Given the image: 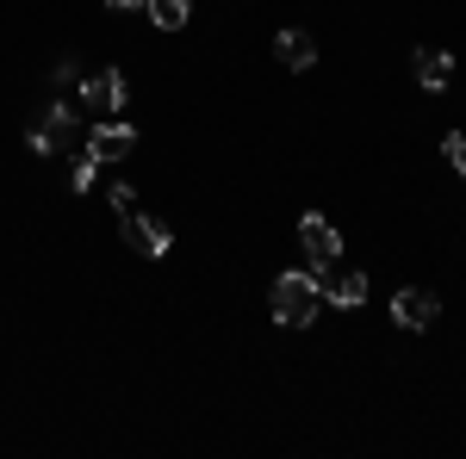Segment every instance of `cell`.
<instances>
[{
  "instance_id": "cell-1",
  "label": "cell",
  "mask_w": 466,
  "mask_h": 459,
  "mask_svg": "<svg viewBox=\"0 0 466 459\" xmlns=\"http://www.w3.org/2000/svg\"><path fill=\"white\" fill-rule=\"evenodd\" d=\"M268 304H274V323H292V329H305V323L318 317V304H323L318 274H280V280L268 285Z\"/></svg>"
},
{
  "instance_id": "cell-2",
  "label": "cell",
  "mask_w": 466,
  "mask_h": 459,
  "mask_svg": "<svg viewBox=\"0 0 466 459\" xmlns=\"http://www.w3.org/2000/svg\"><path fill=\"white\" fill-rule=\"evenodd\" d=\"M318 274V292L329 298V304H342V311H355V304H367V274L360 267H311Z\"/></svg>"
},
{
  "instance_id": "cell-3",
  "label": "cell",
  "mask_w": 466,
  "mask_h": 459,
  "mask_svg": "<svg viewBox=\"0 0 466 459\" xmlns=\"http://www.w3.org/2000/svg\"><path fill=\"white\" fill-rule=\"evenodd\" d=\"M299 243H305V254H311L318 267L342 261V236H336V224H329L323 212H305V217H299Z\"/></svg>"
},
{
  "instance_id": "cell-4",
  "label": "cell",
  "mask_w": 466,
  "mask_h": 459,
  "mask_svg": "<svg viewBox=\"0 0 466 459\" xmlns=\"http://www.w3.org/2000/svg\"><path fill=\"white\" fill-rule=\"evenodd\" d=\"M125 243L137 248V254H168V243H175V230L162 224V217H149V212H125Z\"/></svg>"
},
{
  "instance_id": "cell-5",
  "label": "cell",
  "mask_w": 466,
  "mask_h": 459,
  "mask_svg": "<svg viewBox=\"0 0 466 459\" xmlns=\"http://www.w3.org/2000/svg\"><path fill=\"white\" fill-rule=\"evenodd\" d=\"M81 106H87V112H100V118H112V112L125 106V75H118V69L87 75V81H81Z\"/></svg>"
},
{
  "instance_id": "cell-6",
  "label": "cell",
  "mask_w": 466,
  "mask_h": 459,
  "mask_svg": "<svg viewBox=\"0 0 466 459\" xmlns=\"http://www.w3.org/2000/svg\"><path fill=\"white\" fill-rule=\"evenodd\" d=\"M435 311H441V304H435V292H430V285H404V292L392 298V317H398V329H430V323H435Z\"/></svg>"
},
{
  "instance_id": "cell-7",
  "label": "cell",
  "mask_w": 466,
  "mask_h": 459,
  "mask_svg": "<svg viewBox=\"0 0 466 459\" xmlns=\"http://www.w3.org/2000/svg\"><path fill=\"white\" fill-rule=\"evenodd\" d=\"M131 149H137V131H131V125H118V118L94 125V137H87V155H94V162H125Z\"/></svg>"
},
{
  "instance_id": "cell-8",
  "label": "cell",
  "mask_w": 466,
  "mask_h": 459,
  "mask_svg": "<svg viewBox=\"0 0 466 459\" xmlns=\"http://www.w3.org/2000/svg\"><path fill=\"white\" fill-rule=\"evenodd\" d=\"M274 56H280L287 69H311V63H318V44L299 32V25H287V32L274 37Z\"/></svg>"
},
{
  "instance_id": "cell-9",
  "label": "cell",
  "mask_w": 466,
  "mask_h": 459,
  "mask_svg": "<svg viewBox=\"0 0 466 459\" xmlns=\"http://www.w3.org/2000/svg\"><path fill=\"white\" fill-rule=\"evenodd\" d=\"M448 75H454V56H448V50H417V81H423L430 94L448 87Z\"/></svg>"
},
{
  "instance_id": "cell-10",
  "label": "cell",
  "mask_w": 466,
  "mask_h": 459,
  "mask_svg": "<svg viewBox=\"0 0 466 459\" xmlns=\"http://www.w3.org/2000/svg\"><path fill=\"white\" fill-rule=\"evenodd\" d=\"M144 13L162 25V32H180V25H187V13H193V0H149Z\"/></svg>"
},
{
  "instance_id": "cell-11",
  "label": "cell",
  "mask_w": 466,
  "mask_h": 459,
  "mask_svg": "<svg viewBox=\"0 0 466 459\" xmlns=\"http://www.w3.org/2000/svg\"><path fill=\"white\" fill-rule=\"evenodd\" d=\"M441 155H448V168H454V175L466 180V137H461V131H454V137L441 143Z\"/></svg>"
},
{
  "instance_id": "cell-12",
  "label": "cell",
  "mask_w": 466,
  "mask_h": 459,
  "mask_svg": "<svg viewBox=\"0 0 466 459\" xmlns=\"http://www.w3.org/2000/svg\"><path fill=\"white\" fill-rule=\"evenodd\" d=\"M94 168H100L94 155H81V162H75V175H69V186H75V193H87V186H94Z\"/></svg>"
},
{
  "instance_id": "cell-13",
  "label": "cell",
  "mask_w": 466,
  "mask_h": 459,
  "mask_svg": "<svg viewBox=\"0 0 466 459\" xmlns=\"http://www.w3.org/2000/svg\"><path fill=\"white\" fill-rule=\"evenodd\" d=\"M112 212H137V193L131 186H112Z\"/></svg>"
},
{
  "instance_id": "cell-14",
  "label": "cell",
  "mask_w": 466,
  "mask_h": 459,
  "mask_svg": "<svg viewBox=\"0 0 466 459\" xmlns=\"http://www.w3.org/2000/svg\"><path fill=\"white\" fill-rule=\"evenodd\" d=\"M112 6H118V13H144L149 0H112Z\"/></svg>"
}]
</instances>
